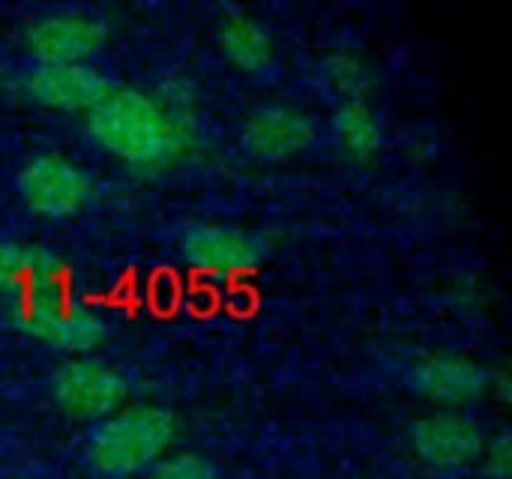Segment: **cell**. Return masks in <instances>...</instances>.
<instances>
[{"label": "cell", "mask_w": 512, "mask_h": 479, "mask_svg": "<svg viewBox=\"0 0 512 479\" xmlns=\"http://www.w3.org/2000/svg\"><path fill=\"white\" fill-rule=\"evenodd\" d=\"M489 375L465 357H426L411 372V387L441 405H465L489 390Z\"/></svg>", "instance_id": "obj_10"}, {"label": "cell", "mask_w": 512, "mask_h": 479, "mask_svg": "<svg viewBox=\"0 0 512 479\" xmlns=\"http://www.w3.org/2000/svg\"><path fill=\"white\" fill-rule=\"evenodd\" d=\"M45 261L39 252H30L15 243H0V291H15L24 279L45 273Z\"/></svg>", "instance_id": "obj_14"}, {"label": "cell", "mask_w": 512, "mask_h": 479, "mask_svg": "<svg viewBox=\"0 0 512 479\" xmlns=\"http://www.w3.org/2000/svg\"><path fill=\"white\" fill-rule=\"evenodd\" d=\"M177 438V423L165 408L138 405L111 414L90 435V465L105 477H132L162 462Z\"/></svg>", "instance_id": "obj_2"}, {"label": "cell", "mask_w": 512, "mask_h": 479, "mask_svg": "<svg viewBox=\"0 0 512 479\" xmlns=\"http://www.w3.org/2000/svg\"><path fill=\"white\" fill-rule=\"evenodd\" d=\"M312 120L294 108L270 105L249 117L243 129V144L261 159H291L312 144Z\"/></svg>", "instance_id": "obj_9"}, {"label": "cell", "mask_w": 512, "mask_h": 479, "mask_svg": "<svg viewBox=\"0 0 512 479\" xmlns=\"http://www.w3.org/2000/svg\"><path fill=\"white\" fill-rule=\"evenodd\" d=\"M333 135L345 153L363 159L381 147L384 126H381V117L372 105H366L363 99H348L333 114Z\"/></svg>", "instance_id": "obj_13"}, {"label": "cell", "mask_w": 512, "mask_h": 479, "mask_svg": "<svg viewBox=\"0 0 512 479\" xmlns=\"http://www.w3.org/2000/svg\"><path fill=\"white\" fill-rule=\"evenodd\" d=\"M105 36V21L90 12H51L27 27V48L39 63H87Z\"/></svg>", "instance_id": "obj_5"}, {"label": "cell", "mask_w": 512, "mask_h": 479, "mask_svg": "<svg viewBox=\"0 0 512 479\" xmlns=\"http://www.w3.org/2000/svg\"><path fill=\"white\" fill-rule=\"evenodd\" d=\"M327 78L336 87V93L342 96V102L360 99V93L366 87V69L351 57H333L327 63Z\"/></svg>", "instance_id": "obj_16"}, {"label": "cell", "mask_w": 512, "mask_h": 479, "mask_svg": "<svg viewBox=\"0 0 512 479\" xmlns=\"http://www.w3.org/2000/svg\"><path fill=\"white\" fill-rule=\"evenodd\" d=\"M219 42H222V51L225 57L240 66L243 72H261L270 66L273 60V45H270V36L264 33V27L249 18V15H228L222 21V30H219Z\"/></svg>", "instance_id": "obj_12"}, {"label": "cell", "mask_w": 512, "mask_h": 479, "mask_svg": "<svg viewBox=\"0 0 512 479\" xmlns=\"http://www.w3.org/2000/svg\"><path fill=\"white\" fill-rule=\"evenodd\" d=\"M414 453L438 471H462L483 456V432L462 414H429L411 426Z\"/></svg>", "instance_id": "obj_7"}, {"label": "cell", "mask_w": 512, "mask_h": 479, "mask_svg": "<svg viewBox=\"0 0 512 479\" xmlns=\"http://www.w3.org/2000/svg\"><path fill=\"white\" fill-rule=\"evenodd\" d=\"M87 132L135 168H165L189 144V120L138 90H111L87 111Z\"/></svg>", "instance_id": "obj_1"}, {"label": "cell", "mask_w": 512, "mask_h": 479, "mask_svg": "<svg viewBox=\"0 0 512 479\" xmlns=\"http://www.w3.org/2000/svg\"><path fill=\"white\" fill-rule=\"evenodd\" d=\"M27 324L39 342L69 354L90 351L105 339V321L90 306H69L51 297L36 300Z\"/></svg>", "instance_id": "obj_8"}, {"label": "cell", "mask_w": 512, "mask_h": 479, "mask_svg": "<svg viewBox=\"0 0 512 479\" xmlns=\"http://www.w3.org/2000/svg\"><path fill=\"white\" fill-rule=\"evenodd\" d=\"M54 402L75 420H108L126 399L123 378L96 360H69L51 378Z\"/></svg>", "instance_id": "obj_3"}, {"label": "cell", "mask_w": 512, "mask_h": 479, "mask_svg": "<svg viewBox=\"0 0 512 479\" xmlns=\"http://www.w3.org/2000/svg\"><path fill=\"white\" fill-rule=\"evenodd\" d=\"M183 249L192 264L210 273H234V270H249L258 264L255 240L243 231L222 228V225L192 228L183 240Z\"/></svg>", "instance_id": "obj_11"}, {"label": "cell", "mask_w": 512, "mask_h": 479, "mask_svg": "<svg viewBox=\"0 0 512 479\" xmlns=\"http://www.w3.org/2000/svg\"><path fill=\"white\" fill-rule=\"evenodd\" d=\"M111 81L90 63H36L24 75V93L60 111H90L111 93Z\"/></svg>", "instance_id": "obj_6"}, {"label": "cell", "mask_w": 512, "mask_h": 479, "mask_svg": "<svg viewBox=\"0 0 512 479\" xmlns=\"http://www.w3.org/2000/svg\"><path fill=\"white\" fill-rule=\"evenodd\" d=\"M18 195L21 201L45 216V219H66L78 213L90 195V180L63 156H36L18 174Z\"/></svg>", "instance_id": "obj_4"}, {"label": "cell", "mask_w": 512, "mask_h": 479, "mask_svg": "<svg viewBox=\"0 0 512 479\" xmlns=\"http://www.w3.org/2000/svg\"><path fill=\"white\" fill-rule=\"evenodd\" d=\"M483 468L492 479H510L512 471V447L510 435H498L495 441H489L483 447Z\"/></svg>", "instance_id": "obj_17"}, {"label": "cell", "mask_w": 512, "mask_h": 479, "mask_svg": "<svg viewBox=\"0 0 512 479\" xmlns=\"http://www.w3.org/2000/svg\"><path fill=\"white\" fill-rule=\"evenodd\" d=\"M150 479H219V474L207 459L195 453H180V456L156 462Z\"/></svg>", "instance_id": "obj_15"}]
</instances>
